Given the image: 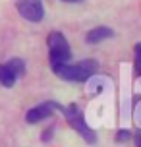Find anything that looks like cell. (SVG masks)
<instances>
[{
	"label": "cell",
	"mask_w": 141,
	"mask_h": 147,
	"mask_svg": "<svg viewBox=\"0 0 141 147\" xmlns=\"http://www.w3.org/2000/svg\"><path fill=\"white\" fill-rule=\"evenodd\" d=\"M134 140H135V145H137V147H141V132H137V134H135V136H134Z\"/></svg>",
	"instance_id": "obj_12"
},
{
	"label": "cell",
	"mask_w": 141,
	"mask_h": 147,
	"mask_svg": "<svg viewBox=\"0 0 141 147\" xmlns=\"http://www.w3.org/2000/svg\"><path fill=\"white\" fill-rule=\"evenodd\" d=\"M62 112H64V116H66V120H68V124L74 128L75 132L81 136L83 140L87 141L89 145H93L97 141V136H95V132H93V128H91L87 122H85V116H83V112L79 109H77V105H68V107H62Z\"/></svg>",
	"instance_id": "obj_3"
},
{
	"label": "cell",
	"mask_w": 141,
	"mask_h": 147,
	"mask_svg": "<svg viewBox=\"0 0 141 147\" xmlns=\"http://www.w3.org/2000/svg\"><path fill=\"white\" fill-rule=\"evenodd\" d=\"M15 74L8 68V64H0V85H4V87H12L15 83Z\"/></svg>",
	"instance_id": "obj_7"
},
{
	"label": "cell",
	"mask_w": 141,
	"mask_h": 147,
	"mask_svg": "<svg viewBox=\"0 0 141 147\" xmlns=\"http://www.w3.org/2000/svg\"><path fill=\"white\" fill-rule=\"evenodd\" d=\"M50 138H52V128H50V130H46V132L43 134V141H48Z\"/></svg>",
	"instance_id": "obj_11"
},
{
	"label": "cell",
	"mask_w": 141,
	"mask_h": 147,
	"mask_svg": "<svg viewBox=\"0 0 141 147\" xmlns=\"http://www.w3.org/2000/svg\"><path fill=\"white\" fill-rule=\"evenodd\" d=\"M58 103H54V101H46V103H41L37 107H33L31 110H27V114H25V120L29 122V124H37V122H43L46 118L50 116L54 110H60Z\"/></svg>",
	"instance_id": "obj_5"
},
{
	"label": "cell",
	"mask_w": 141,
	"mask_h": 147,
	"mask_svg": "<svg viewBox=\"0 0 141 147\" xmlns=\"http://www.w3.org/2000/svg\"><path fill=\"white\" fill-rule=\"evenodd\" d=\"M6 64H8V68L15 74V78H19V76L25 74V62H23L21 58H10Z\"/></svg>",
	"instance_id": "obj_8"
},
{
	"label": "cell",
	"mask_w": 141,
	"mask_h": 147,
	"mask_svg": "<svg viewBox=\"0 0 141 147\" xmlns=\"http://www.w3.org/2000/svg\"><path fill=\"white\" fill-rule=\"evenodd\" d=\"M15 10L19 12L23 20L37 23L45 18V8L43 0H15Z\"/></svg>",
	"instance_id": "obj_4"
},
{
	"label": "cell",
	"mask_w": 141,
	"mask_h": 147,
	"mask_svg": "<svg viewBox=\"0 0 141 147\" xmlns=\"http://www.w3.org/2000/svg\"><path fill=\"white\" fill-rule=\"evenodd\" d=\"M135 72L141 76V43L135 45Z\"/></svg>",
	"instance_id": "obj_9"
},
{
	"label": "cell",
	"mask_w": 141,
	"mask_h": 147,
	"mask_svg": "<svg viewBox=\"0 0 141 147\" xmlns=\"http://www.w3.org/2000/svg\"><path fill=\"white\" fill-rule=\"evenodd\" d=\"M132 140V132L130 130H118V134H116V141H120V143H124V141Z\"/></svg>",
	"instance_id": "obj_10"
},
{
	"label": "cell",
	"mask_w": 141,
	"mask_h": 147,
	"mask_svg": "<svg viewBox=\"0 0 141 147\" xmlns=\"http://www.w3.org/2000/svg\"><path fill=\"white\" fill-rule=\"evenodd\" d=\"M64 2H81V0H64Z\"/></svg>",
	"instance_id": "obj_13"
},
{
	"label": "cell",
	"mask_w": 141,
	"mask_h": 147,
	"mask_svg": "<svg viewBox=\"0 0 141 147\" xmlns=\"http://www.w3.org/2000/svg\"><path fill=\"white\" fill-rule=\"evenodd\" d=\"M46 45H48V60H50V66H60V64L70 62V58H72V49L68 45L66 37L62 35L60 31L48 33Z\"/></svg>",
	"instance_id": "obj_2"
},
{
	"label": "cell",
	"mask_w": 141,
	"mask_h": 147,
	"mask_svg": "<svg viewBox=\"0 0 141 147\" xmlns=\"http://www.w3.org/2000/svg\"><path fill=\"white\" fill-rule=\"evenodd\" d=\"M54 74L58 76L60 80H66V81H85L89 80L91 76H95L97 70H99V64L97 60H81V62H75V64H60V66H52Z\"/></svg>",
	"instance_id": "obj_1"
},
{
	"label": "cell",
	"mask_w": 141,
	"mask_h": 147,
	"mask_svg": "<svg viewBox=\"0 0 141 147\" xmlns=\"http://www.w3.org/2000/svg\"><path fill=\"white\" fill-rule=\"evenodd\" d=\"M114 35L110 27H104V25H99V27H93V29L85 35V41L89 45H97V43H103L106 39H110Z\"/></svg>",
	"instance_id": "obj_6"
}]
</instances>
